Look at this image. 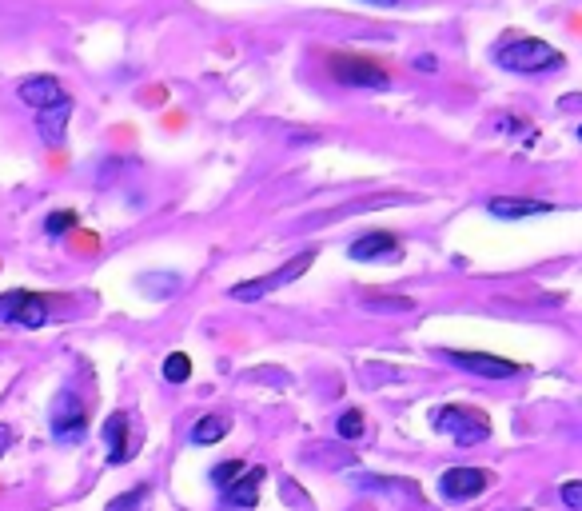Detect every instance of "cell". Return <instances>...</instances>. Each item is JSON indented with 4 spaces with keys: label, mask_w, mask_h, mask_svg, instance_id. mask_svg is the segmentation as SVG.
I'll return each instance as SVG.
<instances>
[{
    "label": "cell",
    "mask_w": 582,
    "mask_h": 511,
    "mask_svg": "<svg viewBox=\"0 0 582 511\" xmlns=\"http://www.w3.org/2000/svg\"><path fill=\"white\" fill-rule=\"evenodd\" d=\"M351 260H359V264H375V260H395L399 256V240L391 236V232H367V236H359V240H351Z\"/></svg>",
    "instance_id": "cell-11"
},
{
    "label": "cell",
    "mask_w": 582,
    "mask_h": 511,
    "mask_svg": "<svg viewBox=\"0 0 582 511\" xmlns=\"http://www.w3.org/2000/svg\"><path fill=\"white\" fill-rule=\"evenodd\" d=\"M415 68H419V72H439V60H435L431 52H419V56H415Z\"/></svg>",
    "instance_id": "cell-24"
},
{
    "label": "cell",
    "mask_w": 582,
    "mask_h": 511,
    "mask_svg": "<svg viewBox=\"0 0 582 511\" xmlns=\"http://www.w3.org/2000/svg\"><path fill=\"white\" fill-rule=\"evenodd\" d=\"M563 504H567L571 511L582 508V488L579 484H567V488H563Z\"/></svg>",
    "instance_id": "cell-23"
},
{
    "label": "cell",
    "mask_w": 582,
    "mask_h": 511,
    "mask_svg": "<svg viewBox=\"0 0 582 511\" xmlns=\"http://www.w3.org/2000/svg\"><path fill=\"white\" fill-rule=\"evenodd\" d=\"M188 376H192V360H188L184 352H172V356L164 360V380H168V384H188Z\"/></svg>",
    "instance_id": "cell-17"
},
{
    "label": "cell",
    "mask_w": 582,
    "mask_h": 511,
    "mask_svg": "<svg viewBox=\"0 0 582 511\" xmlns=\"http://www.w3.org/2000/svg\"><path fill=\"white\" fill-rule=\"evenodd\" d=\"M140 284L152 288V296H176L184 280H180L176 272H172V276H164V272H148V276H140Z\"/></svg>",
    "instance_id": "cell-16"
},
{
    "label": "cell",
    "mask_w": 582,
    "mask_h": 511,
    "mask_svg": "<svg viewBox=\"0 0 582 511\" xmlns=\"http://www.w3.org/2000/svg\"><path fill=\"white\" fill-rule=\"evenodd\" d=\"M431 424H435L439 436L455 440L459 448H475V444H483V440L491 436V420H487V412H479V408H463V404H443V408H435Z\"/></svg>",
    "instance_id": "cell-2"
},
{
    "label": "cell",
    "mask_w": 582,
    "mask_h": 511,
    "mask_svg": "<svg viewBox=\"0 0 582 511\" xmlns=\"http://www.w3.org/2000/svg\"><path fill=\"white\" fill-rule=\"evenodd\" d=\"M327 72L343 88H371V92H387L391 88V76L375 60H363V56H331L327 60Z\"/></svg>",
    "instance_id": "cell-5"
},
{
    "label": "cell",
    "mask_w": 582,
    "mask_h": 511,
    "mask_svg": "<svg viewBox=\"0 0 582 511\" xmlns=\"http://www.w3.org/2000/svg\"><path fill=\"white\" fill-rule=\"evenodd\" d=\"M104 444H108V464L120 468L132 460V444H128V412H112L104 420Z\"/></svg>",
    "instance_id": "cell-12"
},
{
    "label": "cell",
    "mask_w": 582,
    "mask_h": 511,
    "mask_svg": "<svg viewBox=\"0 0 582 511\" xmlns=\"http://www.w3.org/2000/svg\"><path fill=\"white\" fill-rule=\"evenodd\" d=\"M0 324H16V328H44L48 324V300L36 292H0Z\"/></svg>",
    "instance_id": "cell-6"
},
{
    "label": "cell",
    "mask_w": 582,
    "mask_h": 511,
    "mask_svg": "<svg viewBox=\"0 0 582 511\" xmlns=\"http://www.w3.org/2000/svg\"><path fill=\"white\" fill-rule=\"evenodd\" d=\"M16 96H20V104H28L32 112H44V108H56V104L72 100L56 76H24L20 88H16Z\"/></svg>",
    "instance_id": "cell-9"
},
{
    "label": "cell",
    "mask_w": 582,
    "mask_h": 511,
    "mask_svg": "<svg viewBox=\"0 0 582 511\" xmlns=\"http://www.w3.org/2000/svg\"><path fill=\"white\" fill-rule=\"evenodd\" d=\"M487 212L495 220H527V216H547L555 212V204L547 200H527V196H491L487 200Z\"/></svg>",
    "instance_id": "cell-10"
},
{
    "label": "cell",
    "mask_w": 582,
    "mask_h": 511,
    "mask_svg": "<svg viewBox=\"0 0 582 511\" xmlns=\"http://www.w3.org/2000/svg\"><path fill=\"white\" fill-rule=\"evenodd\" d=\"M311 260H315V248H307V252L291 256L288 264H280L276 272H268V276H260V280H244V284H236V288H232V300H240V304L264 300L268 292H276V288H284V284H295V280L311 268Z\"/></svg>",
    "instance_id": "cell-3"
},
{
    "label": "cell",
    "mask_w": 582,
    "mask_h": 511,
    "mask_svg": "<svg viewBox=\"0 0 582 511\" xmlns=\"http://www.w3.org/2000/svg\"><path fill=\"white\" fill-rule=\"evenodd\" d=\"M48 428H52L56 444H80L88 436V408H84V400L76 392H60L56 404H52Z\"/></svg>",
    "instance_id": "cell-4"
},
{
    "label": "cell",
    "mask_w": 582,
    "mask_h": 511,
    "mask_svg": "<svg viewBox=\"0 0 582 511\" xmlns=\"http://www.w3.org/2000/svg\"><path fill=\"white\" fill-rule=\"evenodd\" d=\"M363 304L375 312H407L411 308V300H403V296H367Z\"/></svg>",
    "instance_id": "cell-21"
},
{
    "label": "cell",
    "mask_w": 582,
    "mask_h": 511,
    "mask_svg": "<svg viewBox=\"0 0 582 511\" xmlns=\"http://www.w3.org/2000/svg\"><path fill=\"white\" fill-rule=\"evenodd\" d=\"M12 440H16V436H12V428H8V424H0V456L8 452V444H12Z\"/></svg>",
    "instance_id": "cell-25"
},
{
    "label": "cell",
    "mask_w": 582,
    "mask_h": 511,
    "mask_svg": "<svg viewBox=\"0 0 582 511\" xmlns=\"http://www.w3.org/2000/svg\"><path fill=\"white\" fill-rule=\"evenodd\" d=\"M228 416H200L196 424H192V432H188V440L196 444V448H208V444H220L224 436H228Z\"/></svg>",
    "instance_id": "cell-15"
},
{
    "label": "cell",
    "mask_w": 582,
    "mask_h": 511,
    "mask_svg": "<svg viewBox=\"0 0 582 511\" xmlns=\"http://www.w3.org/2000/svg\"><path fill=\"white\" fill-rule=\"evenodd\" d=\"M491 472H483V468H447L443 476H439V496L443 500H451V504H463V500H475V496H483L487 488H491Z\"/></svg>",
    "instance_id": "cell-7"
},
{
    "label": "cell",
    "mask_w": 582,
    "mask_h": 511,
    "mask_svg": "<svg viewBox=\"0 0 582 511\" xmlns=\"http://www.w3.org/2000/svg\"><path fill=\"white\" fill-rule=\"evenodd\" d=\"M268 476H264V468H252V472H240V480L224 492V500L232 504V508H244L252 511L256 504H260V484H264Z\"/></svg>",
    "instance_id": "cell-13"
},
{
    "label": "cell",
    "mask_w": 582,
    "mask_h": 511,
    "mask_svg": "<svg viewBox=\"0 0 582 511\" xmlns=\"http://www.w3.org/2000/svg\"><path fill=\"white\" fill-rule=\"evenodd\" d=\"M335 432L343 436V440H359L363 436V416L351 408V412H343L339 420H335Z\"/></svg>",
    "instance_id": "cell-20"
},
{
    "label": "cell",
    "mask_w": 582,
    "mask_h": 511,
    "mask_svg": "<svg viewBox=\"0 0 582 511\" xmlns=\"http://www.w3.org/2000/svg\"><path fill=\"white\" fill-rule=\"evenodd\" d=\"M495 64L507 68V72L539 76V72L563 68V52L551 48L547 40H535V36H507V40L495 44Z\"/></svg>",
    "instance_id": "cell-1"
},
{
    "label": "cell",
    "mask_w": 582,
    "mask_h": 511,
    "mask_svg": "<svg viewBox=\"0 0 582 511\" xmlns=\"http://www.w3.org/2000/svg\"><path fill=\"white\" fill-rule=\"evenodd\" d=\"M144 496H148V488H132V492H124L120 500H112V504H108V511H128V508H136V504H140Z\"/></svg>",
    "instance_id": "cell-22"
},
{
    "label": "cell",
    "mask_w": 582,
    "mask_h": 511,
    "mask_svg": "<svg viewBox=\"0 0 582 511\" xmlns=\"http://www.w3.org/2000/svg\"><path fill=\"white\" fill-rule=\"evenodd\" d=\"M76 228V212H48V220H44V232L56 240V236H64V232H72Z\"/></svg>",
    "instance_id": "cell-19"
},
{
    "label": "cell",
    "mask_w": 582,
    "mask_h": 511,
    "mask_svg": "<svg viewBox=\"0 0 582 511\" xmlns=\"http://www.w3.org/2000/svg\"><path fill=\"white\" fill-rule=\"evenodd\" d=\"M455 368L471 372V376H483V380H511L519 376V364L515 360H499L491 352H443Z\"/></svg>",
    "instance_id": "cell-8"
},
{
    "label": "cell",
    "mask_w": 582,
    "mask_h": 511,
    "mask_svg": "<svg viewBox=\"0 0 582 511\" xmlns=\"http://www.w3.org/2000/svg\"><path fill=\"white\" fill-rule=\"evenodd\" d=\"M363 4H375V8H395L399 0H363Z\"/></svg>",
    "instance_id": "cell-26"
},
{
    "label": "cell",
    "mask_w": 582,
    "mask_h": 511,
    "mask_svg": "<svg viewBox=\"0 0 582 511\" xmlns=\"http://www.w3.org/2000/svg\"><path fill=\"white\" fill-rule=\"evenodd\" d=\"M240 472H244V464H240V460H224V464H216V468H212V484H216L220 492H228V488L240 480Z\"/></svg>",
    "instance_id": "cell-18"
},
{
    "label": "cell",
    "mask_w": 582,
    "mask_h": 511,
    "mask_svg": "<svg viewBox=\"0 0 582 511\" xmlns=\"http://www.w3.org/2000/svg\"><path fill=\"white\" fill-rule=\"evenodd\" d=\"M68 116H72V100H64V104H56V108H44V112H36V132H40V140L56 148V144L64 140Z\"/></svg>",
    "instance_id": "cell-14"
}]
</instances>
